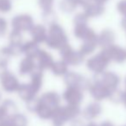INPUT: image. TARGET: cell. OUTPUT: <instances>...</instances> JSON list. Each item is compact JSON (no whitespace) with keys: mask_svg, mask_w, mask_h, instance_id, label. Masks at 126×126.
<instances>
[{"mask_svg":"<svg viewBox=\"0 0 126 126\" xmlns=\"http://www.w3.org/2000/svg\"><path fill=\"white\" fill-rule=\"evenodd\" d=\"M69 42V38L65 29L60 23H55L47 27V37L45 44L48 48L59 50Z\"/></svg>","mask_w":126,"mask_h":126,"instance_id":"obj_1","label":"cell"},{"mask_svg":"<svg viewBox=\"0 0 126 126\" xmlns=\"http://www.w3.org/2000/svg\"><path fill=\"white\" fill-rule=\"evenodd\" d=\"M80 113L81 110L79 105H61L54 110L50 120L54 126H64L74 118L79 117Z\"/></svg>","mask_w":126,"mask_h":126,"instance_id":"obj_2","label":"cell"},{"mask_svg":"<svg viewBox=\"0 0 126 126\" xmlns=\"http://www.w3.org/2000/svg\"><path fill=\"white\" fill-rule=\"evenodd\" d=\"M58 51L61 58L67 63L69 67H79L85 61L86 56L79 49H74L69 42L61 47Z\"/></svg>","mask_w":126,"mask_h":126,"instance_id":"obj_3","label":"cell"},{"mask_svg":"<svg viewBox=\"0 0 126 126\" xmlns=\"http://www.w3.org/2000/svg\"><path fill=\"white\" fill-rule=\"evenodd\" d=\"M10 25L12 30L23 34L30 31L32 27L35 25V20L29 13H20L11 18Z\"/></svg>","mask_w":126,"mask_h":126,"instance_id":"obj_4","label":"cell"},{"mask_svg":"<svg viewBox=\"0 0 126 126\" xmlns=\"http://www.w3.org/2000/svg\"><path fill=\"white\" fill-rule=\"evenodd\" d=\"M63 81L66 86H74L81 89L82 91L88 90L91 86V81L80 74L74 71H69L64 77Z\"/></svg>","mask_w":126,"mask_h":126,"instance_id":"obj_5","label":"cell"},{"mask_svg":"<svg viewBox=\"0 0 126 126\" xmlns=\"http://www.w3.org/2000/svg\"><path fill=\"white\" fill-rule=\"evenodd\" d=\"M61 98L67 105L80 106L84 99V91L74 86H67L63 91Z\"/></svg>","mask_w":126,"mask_h":126,"instance_id":"obj_6","label":"cell"},{"mask_svg":"<svg viewBox=\"0 0 126 126\" xmlns=\"http://www.w3.org/2000/svg\"><path fill=\"white\" fill-rule=\"evenodd\" d=\"M20 81L17 76L11 71H8L0 78V86L4 92L7 93H16L20 86Z\"/></svg>","mask_w":126,"mask_h":126,"instance_id":"obj_7","label":"cell"},{"mask_svg":"<svg viewBox=\"0 0 126 126\" xmlns=\"http://www.w3.org/2000/svg\"><path fill=\"white\" fill-rule=\"evenodd\" d=\"M61 96L55 91H47L37 97V100L41 105H43L47 107L55 110L58 106L61 105Z\"/></svg>","mask_w":126,"mask_h":126,"instance_id":"obj_8","label":"cell"},{"mask_svg":"<svg viewBox=\"0 0 126 126\" xmlns=\"http://www.w3.org/2000/svg\"><path fill=\"white\" fill-rule=\"evenodd\" d=\"M107 61H108V58L104 53H102L93 57H90L86 61V65L90 71L95 74H99L103 72L104 69L105 68L107 65Z\"/></svg>","mask_w":126,"mask_h":126,"instance_id":"obj_9","label":"cell"},{"mask_svg":"<svg viewBox=\"0 0 126 126\" xmlns=\"http://www.w3.org/2000/svg\"><path fill=\"white\" fill-rule=\"evenodd\" d=\"M73 35L76 39L82 41V42L87 40H98L97 34L95 33V31L93 29H91L88 26V24L74 26Z\"/></svg>","mask_w":126,"mask_h":126,"instance_id":"obj_10","label":"cell"},{"mask_svg":"<svg viewBox=\"0 0 126 126\" xmlns=\"http://www.w3.org/2000/svg\"><path fill=\"white\" fill-rule=\"evenodd\" d=\"M35 60L36 62L37 68L42 71L48 70V69L50 70L51 67L54 62L52 54L45 49H41Z\"/></svg>","mask_w":126,"mask_h":126,"instance_id":"obj_11","label":"cell"},{"mask_svg":"<svg viewBox=\"0 0 126 126\" xmlns=\"http://www.w3.org/2000/svg\"><path fill=\"white\" fill-rule=\"evenodd\" d=\"M29 33L34 42L38 44L45 43L47 37V26L43 23H35Z\"/></svg>","mask_w":126,"mask_h":126,"instance_id":"obj_12","label":"cell"},{"mask_svg":"<svg viewBox=\"0 0 126 126\" xmlns=\"http://www.w3.org/2000/svg\"><path fill=\"white\" fill-rule=\"evenodd\" d=\"M83 11L86 13V15L89 18H96L102 16L105 13V4H101L99 3H97L93 0L90 1L89 3L82 7Z\"/></svg>","mask_w":126,"mask_h":126,"instance_id":"obj_13","label":"cell"},{"mask_svg":"<svg viewBox=\"0 0 126 126\" xmlns=\"http://www.w3.org/2000/svg\"><path fill=\"white\" fill-rule=\"evenodd\" d=\"M37 68L35 60L24 56L18 64V74L20 76L30 75Z\"/></svg>","mask_w":126,"mask_h":126,"instance_id":"obj_14","label":"cell"},{"mask_svg":"<svg viewBox=\"0 0 126 126\" xmlns=\"http://www.w3.org/2000/svg\"><path fill=\"white\" fill-rule=\"evenodd\" d=\"M16 93L20 99H22L25 103L36 98L38 95V93L30 86V83H21L19 88L16 91Z\"/></svg>","mask_w":126,"mask_h":126,"instance_id":"obj_15","label":"cell"},{"mask_svg":"<svg viewBox=\"0 0 126 126\" xmlns=\"http://www.w3.org/2000/svg\"><path fill=\"white\" fill-rule=\"evenodd\" d=\"M88 91L92 95V97L96 100H101L108 95V88L101 81L91 83V86H90Z\"/></svg>","mask_w":126,"mask_h":126,"instance_id":"obj_16","label":"cell"},{"mask_svg":"<svg viewBox=\"0 0 126 126\" xmlns=\"http://www.w3.org/2000/svg\"><path fill=\"white\" fill-rule=\"evenodd\" d=\"M40 50V44L34 42L33 40H30L23 42V47H22V54L27 57L35 59Z\"/></svg>","mask_w":126,"mask_h":126,"instance_id":"obj_17","label":"cell"},{"mask_svg":"<svg viewBox=\"0 0 126 126\" xmlns=\"http://www.w3.org/2000/svg\"><path fill=\"white\" fill-rule=\"evenodd\" d=\"M101 111V107L98 103H91L88 104L82 110L80 115L86 120H93L96 118Z\"/></svg>","mask_w":126,"mask_h":126,"instance_id":"obj_18","label":"cell"},{"mask_svg":"<svg viewBox=\"0 0 126 126\" xmlns=\"http://www.w3.org/2000/svg\"><path fill=\"white\" fill-rule=\"evenodd\" d=\"M59 10L63 14H74L78 7H80L78 0H60L58 3Z\"/></svg>","mask_w":126,"mask_h":126,"instance_id":"obj_19","label":"cell"},{"mask_svg":"<svg viewBox=\"0 0 126 126\" xmlns=\"http://www.w3.org/2000/svg\"><path fill=\"white\" fill-rule=\"evenodd\" d=\"M44 71L41 70L39 68H36L31 74H30V84L37 93H40L42 90V86H43V80H44Z\"/></svg>","mask_w":126,"mask_h":126,"instance_id":"obj_20","label":"cell"},{"mask_svg":"<svg viewBox=\"0 0 126 126\" xmlns=\"http://www.w3.org/2000/svg\"><path fill=\"white\" fill-rule=\"evenodd\" d=\"M50 70L54 75L57 77H64L69 72V66L66 61L61 59L59 61H54Z\"/></svg>","mask_w":126,"mask_h":126,"instance_id":"obj_21","label":"cell"},{"mask_svg":"<svg viewBox=\"0 0 126 126\" xmlns=\"http://www.w3.org/2000/svg\"><path fill=\"white\" fill-rule=\"evenodd\" d=\"M2 109L4 110L6 117H11L18 112V107L16 103L11 98L3 99L2 103L0 104Z\"/></svg>","mask_w":126,"mask_h":126,"instance_id":"obj_22","label":"cell"},{"mask_svg":"<svg viewBox=\"0 0 126 126\" xmlns=\"http://www.w3.org/2000/svg\"><path fill=\"white\" fill-rule=\"evenodd\" d=\"M98 45V40H87L83 41L79 46V50L84 54L85 56L90 55L94 52Z\"/></svg>","mask_w":126,"mask_h":126,"instance_id":"obj_23","label":"cell"},{"mask_svg":"<svg viewBox=\"0 0 126 126\" xmlns=\"http://www.w3.org/2000/svg\"><path fill=\"white\" fill-rule=\"evenodd\" d=\"M8 40H9V45L12 46H23V42H24L23 33L14 30H11V31L9 32Z\"/></svg>","mask_w":126,"mask_h":126,"instance_id":"obj_24","label":"cell"},{"mask_svg":"<svg viewBox=\"0 0 126 126\" xmlns=\"http://www.w3.org/2000/svg\"><path fill=\"white\" fill-rule=\"evenodd\" d=\"M42 19L43 24H45L46 26H47V27L54 24V23H58L57 14H56V12L54 11V10L42 12Z\"/></svg>","mask_w":126,"mask_h":126,"instance_id":"obj_25","label":"cell"},{"mask_svg":"<svg viewBox=\"0 0 126 126\" xmlns=\"http://www.w3.org/2000/svg\"><path fill=\"white\" fill-rule=\"evenodd\" d=\"M113 39V33L110 30H105L98 35V44L104 47L109 46Z\"/></svg>","mask_w":126,"mask_h":126,"instance_id":"obj_26","label":"cell"},{"mask_svg":"<svg viewBox=\"0 0 126 126\" xmlns=\"http://www.w3.org/2000/svg\"><path fill=\"white\" fill-rule=\"evenodd\" d=\"M11 121L12 126H28V117L23 113H16L15 115L9 117Z\"/></svg>","mask_w":126,"mask_h":126,"instance_id":"obj_27","label":"cell"},{"mask_svg":"<svg viewBox=\"0 0 126 126\" xmlns=\"http://www.w3.org/2000/svg\"><path fill=\"white\" fill-rule=\"evenodd\" d=\"M90 18L86 15L84 11H80V12H76L74 13V16L73 17V24L74 26H77V25H86L88 24V21Z\"/></svg>","mask_w":126,"mask_h":126,"instance_id":"obj_28","label":"cell"},{"mask_svg":"<svg viewBox=\"0 0 126 126\" xmlns=\"http://www.w3.org/2000/svg\"><path fill=\"white\" fill-rule=\"evenodd\" d=\"M54 4L55 0H37V5L42 12L54 10Z\"/></svg>","mask_w":126,"mask_h":126,"instance_id":"obj_29","label":"cell"},{"mask_svg":"<svg viewBox=\"0 0 126 126\" xmlns=\"http://www.w3.org/2000/svg\"><path fill=\"white\" fill-rule=\"evenodd\" d=\"M14 56H13L9 46H4V47H0V61L9 63V61Z\"/></svg>","mask_w":126,"mask_h":126,"instance_id":"obj_30","label":"cell"},{"mask_svg":"<svg viewBox=\"0 0 126 126\" xmlns=\"http://www.w3.org/2000/svg\"><path fill=\"white\" fill-rule=\"evenodd\" d=\"M13 9L12 0H0V14H8Z\"/></svg>","mask_w":126,"mask_h":126,"instance_id":"obj_31","label":"cell"},{"mask_svg":"<svg viewBox=\"0 0 126 126\" xmlns=\"http://www.w3.org/2000/svg\"><path fill=\"white\" fill-rule=\"evenodd\" d=\"M9 23L3 16H0V38L6 36L9 31Z\"/></svg>","mask_w":126,"mask_h":126,"instance_id":"obj_32","label":"cell"},{"mask_svg":"<svg viewBox=\"0 0 126 126\" xmlns=\"http://www.w3.org/2000/svg\"><path fill=\"white\" fill-rule=\"evenodd\" d=\"M117 10L121 15L126 17V0H120L117 2Z\"/></svg>","mask_w":126,"mask_h":126,"instance_id":"obj_33","label":"cell"},{"mask_svg":"<svg viewBox=\"0 0 126 126\" xmlns=\"http://www.w3.org/2000/svg\"><path fill=\"white\" fill-rule=\"evenodd\" d=\"M8 64L9 63L0 61V78L9 71V69H8Z\"/></svg>","mask_w":126,"mask_h":126,"instance_id":"obj_34","label":"cell"},{"mask_svg":"<svg viewBox=\"0 0 126 126\" xmlns=\"http://www.w3.org/2000/svg\"><path fill=\"white\" fill-rule=\"evenodd\" d=\"M69 123H70V126H86L84 121H83L81 118H79V117L74 118Z\"/></svg>","mask_w":126,"mask_h":126,"instance_id":"obj_35","label":"cell"},{"mask_svg":"<svg viewBox=\"0 0 126 126\" xmlns=\"http://www.w3.org/2000/svg\"><path fill=\"white\" fill-rule=\"evenodd\" d=\"M0 126H12L11 121L9 117H6L2 121H0Z\"/></svg>","mask_w":126,"mask_h":126,"instance_id":"obj_36","label":"cell"},{"mask_svg":"<svg viewBox=\"0 0 126 126\" xmlns=\"http://www.w3.org/2000/svg\"><path fill=\"white\" fill-rule=\"evenodd\" d=\"M6 116H5V113H4V110L2 109V107H1V105H0V121H2L4 118H5Z\"/></svg>","mask_w":126,"mask_h":126,"instance_id":"obj_37","label":"cell"},{"mask_svg":"<svg viewBox=\"0 0 126 126\" xmlns=\"http://www.w3.org/2000/svg\"><path fill=\"white\" fill-rule=\"evenodd\" d=\"M93 1H95V2H97V3H99V4H105L107 2H109L110 0H93Z\"/></svg>","mask_w":126,"mask_h":126,"instance_id":"obj_38","label":"cell"},{"mask_svg":"<svg viewBox=\"0 0 126 126\" xmlns=\"http://www.w3.org/2000/svg\"><path fill=\"white\" fill-rule=\"evenodd\" d=\"M86 126H98L96 124H94V123H89L88 124H86Z\"/></svg>","mask_w":126,"mask_h":126,"instance_id":"obj_39","label":"cell"},{"mask_svg":"<svg viewBox=\"0 0 126 126\" xmlns=\"http://www.w3.org/2000/svg\"><path fill=\"white\" fill-rule=\"evenodd\" d=\"M2 101H3V94L1 93V91H0V104L2 103Z\"/></svg>","mask_w":126,"mask_h":126,"instance_id":"obj_40","label":"cell"}]
</instances>
